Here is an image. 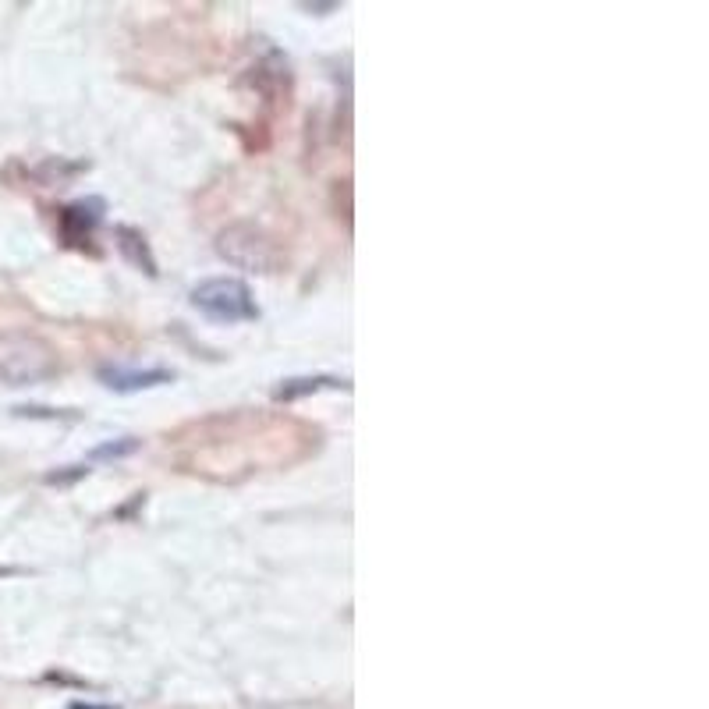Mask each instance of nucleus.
I'll use <instances>...</instances> for the list:
<instances>
[{
	"mask_svg": "<svg viewBox=\"0 0 709 709\" xmlns=\"http://www.w3.org/2000/svg\"><path fill=\"white\" fill-rule=\"evenodd\" d=\"M57 373V355L47 341L32 334H0V380L11 387L47 380Z\"/></svg>",
	"mask_w": 709,
	"mask_h": 709,
	"instance_id": "f257e3e1",
	"label": "nucleus"
},
{
	"mask_svg": "<svg viewBox=\"0 0 709 709\" xmlns=\"http://www.w3.org/2000/svg\"><path fill=\"white\" fill-rule=\"evenodd\" d=\"M217 252L227 263L242 266V270H252V273H277L284 263L281 249H277L263 231H256V227L249 224L227 227V231L220 234Z\"/></svg>",
	"mask_w": 709,
	"mask_h": 709,
	"instance_id": "f03ea898",
	"label": "nucleus"
},
{
	"mask_svg": "<svg viewBox=\"0 0 709 709\" xmlns=\"http://www.w3.org/2000/svg\"><path fill=\"white\" fill-rule=\"evenodd\" d=\"M192 302H195V309L206 312L210 320H220V323L256 320L259 316L252 291L245 288L242 281H234V277H213V281L199 284V288L192 291Z\"/></svg>",
	"mask_w": 709,
	"mask_h": 709,
	"instance_id": "7ed1b4c3",
	"label": "nucleus"
},
{
	"mask_svg": "<svg viewBox=\"0 0 709 709\" xmlns=\"http://www.w3.org/2000/svg\"><path fill=\"white\" fill-rule=\"evenodd\" d=\"M100 210L103 206L96 203V199H89V203H75L68 206V210L61 213V231H64V242L68 245H82L93 234V227L100 224Z\"/></svg>",
	"mask_w": 709,
	"mask_h": 709,
	"instance_id": "20e7f679",
	"label": "nucleus"
},
{
	"mask_svg": "<svg viewBox=\"0 0 709 709\" xmlns=\"http://www.w3.org/2000/svg\"><path fill=\"white\" fill-rule=\"evenodd\" d=\"M100 380L107 383L110 390H139V387H156V383H171L174 373L167 369H146V373H135V369H100Z\"/></svg>",
	"mask_w": 709,
	"mask_h": 709,
	"instance_id": "39448f33",
	"label": "nucleus"
},
{
	"mask_svg": "<svg viewBox=\"0 0 709 709\" xmlns=\"http://www.w3.org/2000/svg\"><path fill=\"white\" fill-rule=\"evenodd\" d=\"M117 238H121V249H125L128 256L135 259V263L146 266V273H156L153 259H149V252H146V238H142L139 231H132V227H121V231H117Z\"/></svg>",
	"mask_w": 709,
	"mask_h": 709,
	"instance_id": "423d86ee",
	"label": "nucleus"
},
{
	"mask_svg": "<svg viewBox=\"0 0 709 709\" xmlns=\"http://www.w3.org/2000/svg\"><path fill=\"white\" fill-rule=\"evenodd\" d=\"M337 380H291V383H284L277 394L281 398H295V394H305V390H316V387H334Z\"/></svg>",
	"mask_w": 709,
	"mask_h": 709,
	"instance_id": "0eeeda50",
	"label": "nucleus"
},
{
	"mask_svg": "<svg viewBox=\"0 0 709 709\" xmlns=\"http://www.w3.org/2000/svg\"><path fill=\"white\" fill-rule=\"evenodd\" d=\"M75 709H93V706H75Z\"/></svg>",
	"mask_w": 709,
	"mask_h": 709,
	"instance_id": "6e6552de",
	"label": "nucleus"
}]
</instances>
